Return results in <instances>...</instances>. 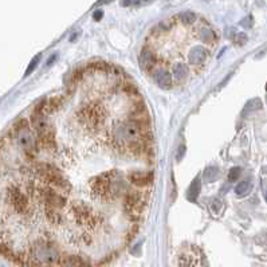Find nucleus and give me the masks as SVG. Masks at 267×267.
I'll use <instances>...</instances> for the list:
<instances>
[{
    "mask_svg": "<svg viewBox=\"0 0 267 267\" xmlns=\"http://www.w3.org/2000/svg\"><path fill=\"white\" fill-rule=\"evenodd\" d=\"M151 118L122 70L94 62L0 137V255L97 266L133 240L153 190Z\"/></svg>",
    "mask_w": 267,
    "mask_h": 267,
    "instance_id": "1",
    "label": "nucleus"
},
{
    "mask_svg": "<svg viewBox=\"0 0 267 267\" xmlns=\"http://www.w3.org/2000/svg\"><path fill=\"white\" fill-rule=\"evenodd\" d=\"M179 263L180 267H205L203 254L198 247H191L190 251L181 254L179 258Z\"/></svg>",
    "mask_w": 267,
    "mask_h": 267,
    "instance_id": "2",
    "label": "nucleus"
},
{
    "mask_svg": "<svg viewBox=\"0 0 267 267\" xmlns=\"http://www.w3.org/2000/svg\"><path fill=\"white\" fill-rule=\"evenodd\" d=\"M138 62H140L141 68L148 74H151L156 67L155 55H153V53H152L151 50L148 49L146 46H144L142 50H141L140 57H138Z\"/></svg>",
    "mask_w": 267,
    "mask_h": 267,
    "instance_id": "3",
    "label": "nucleus"
},
{
    "mask_svg": "<svg viewBox=\"0 0 267 267\" xmlns=\"http://www.w3.org/2000/svg\"><path fill=\"white\" fill-rule=\"evenodd\" d=\"M251 181L248 179L243 180V181H240L238 185H236V188H235V192H236V195L238 196H244V195H247L248 192H250V190H251Z\"/></svg>",
    "mask_w": 267,
    "mask_h": 267,
    "instance_id": "4",
    "label": "nucleus"
},
{
    "mask_svg": "<svg viewBox=\"0 0 267 267\" xmlns=\"http://www.w3.org/2000/svg\"><path fill=\"white\" fill-rule=\"evenodd\" d=\"M199 192H200V180L196 179L194 183L191 184L190 190H188V199L195 201L196 198L199 196Z\"/></svg>",
    "mask_w": 267,
    "mask_h": 267,
    "instance_id": "5",
    "label": "nucleus"
},
{
    "mask_svg": "<svg viewBox=\"0 0 267 267\" xmlns=\"http://www.w3.org/2000/svg\"><path fill=\"white\" fill-rule=\"evenodd\" d=\"M204 176H205V179L207 181H215L216 177H218V168H215V167H209L207 169L204 170Z\"/></svg>",
    "mask_w": 267,
    "mask_h": 267,
    "instance_id": "6",
    "label": "nucleus"
},
{
    "mask_svg": "<svg viewBox=\"0 0 267 267\" xmlns=\"http://www.w3.org/2000/svg\"><path fill=\"white\" fill-rule=\"evenodd\" d=\"M242 173V169L239 167H234L229 172V181H236L239 179V176Z\"/></svg>",
    "mask_w": 267,
    "mask_h": 267,
    "instance_id": "7",
    "label": "nucleus"
},
{
    "mask_svg": "<svg viewBox=\"0 0 267 267\" xmlns=\"http://www.w3.org/2000/svg\"><path fill=\"white\" fill-rule=\"evenodd\" d=\"M236 43L240 44V46H243V44H246V42H247V35L243 34V33H239L238 35H236Z\"/></svg>",
    "mask_w": 267,
    "mask_h": 267,
    "instance_id": "8",
    "label": "nucleus"
},
{
    "mask_svg": "<svg viewBox=\"0 0 267 267\" xmlns=\"http://www.w3.org/2000/svg\"><path fill=\"white\" fill-rule=\"evenodd\" d=\"M38 61H39V55H38V57H36V58L34 59V61H33V62H31V65H30V67H29V70H27V73H26V75H29V74L31 73V70H34V67H35V66H36V64H38Z\"/></svg>",
    "mask_w": 267,
    "mask_h": 267,
    "instance_id": "9",
    "label": "nucleus"
},
{
    "mask_svg": "<svg viewBox=\"0 0 267 267\" xmlns=\"http://www.w3.org/2000/svg\"><path fill=\"white\" fill-rule=\"evenodd\" d=\"M102 18V11H96L94 12V19L100 20Z\"/></svg>",
    "mask_w": 267,
    "mask_h": 267,
    "instance_id": "10",
    "label": "nucleus"
},
{
    "mask_svg": "<svg viewBox=\"0 0 267 267\" xmlns=\"http://www.w3.org/2000/svg\"><path fill=\"white\" fill-rule=\"evenodd\" d=\"M179 149H180V151H179V155H177V159L180 160V159H181V156H183V153H184L185 148H184V146H180Z\"/></svg>",
    "mask_w": 267,
    "mask_h": 267,
    "instance_id": "11",
    "label": "nucleus"
},
{
    "mask_svg": "<svg viewBox=\"0 0 267 267\" xmlns=\"http://www.w3.org/2000/svg\"><path fill=\"white\" fill-rule=\"evenodd\" d=\"M265 199H266V201H267V191H266V194H265Z\"/></svg>",
    "mask_w": 267,
    "mask_h": 267,
    "instance_id": "12",
    "label": "nucleus"
},
{
    "mask_svg": "<svg viewBox=\"0 0 267 267\" xmlns=\"http://www.w3.org/2000/svg\"><path fill=\"white\" fill-rule=\"evenodd\" d=\"M266 90H267V85H266Z\"/></svg>",
    "mask_w": 267,
    "mask_h": 267,
    "instance_id": "13",
    "label": "nucleus"
}]
</instances>
